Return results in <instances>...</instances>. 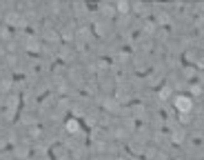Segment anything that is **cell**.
Instances as JSON below:
<instances>
[{
  "label": "cell",
  "mask_w": 204,
  "mask_h": 160,
  "mask_svg": "<svg viewBox=\"0 0 204 160\" xmlns=\"http://www.w3.org/2000/svg\"><path fill=\"white\" fill-rule=\"evenodd\" d=\"M177 107L186 111V109H191V100H189V98H184V96H182V98H177Z\"/></svg>",
  "instance_id": "6da1fadb"
}]
</instances>
